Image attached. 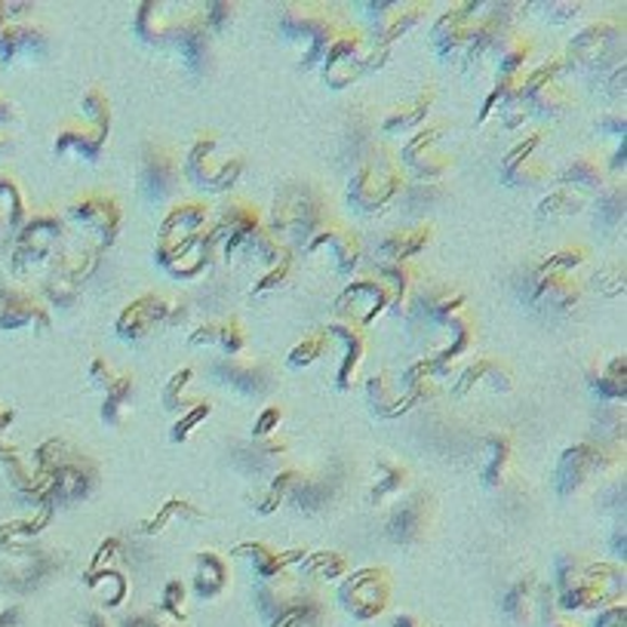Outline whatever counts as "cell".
Here are the masks:
<instances>
[{"label":"cell","mask_w":627,"mask_h":627,"mask_svg":"<svg viewBox=\"0 0 627 627\" xmlns=\"http://www.w3.org/2000/svg\"><path fill=\"white\" fill-rule=\"evenodd\" d=\"M80 114H84V120L92 124V127L108 129V99L102 95V90H90L84 95Z\"/></svg>","instance_id":"17"},{"label":"cell","mask_w":627,"mask_h":627,"mask_svg":"<svg viewBox=\"0 0 627 627\" xmlns=\"http://www.w3.org/2000/svg\"><path fill=\"white\" fill-rule=\"evenodd\" d=\"M391 302H397L394 290L387 286L382 277H369V280H357V283H350L348 293L342 295L338 311L348 314L350 320H360V308H367V311H363V323H369V320L382 311L385 305H391Z\"/></svg>","instance_id":"6"},{"label":"cell","mask_w":627,"mask_h":627,"mask_svg":"<svg viewBox=\"0 0 627 627\" xmlns=\"http://www.w3.org/2000/svg\"><path fill=\"white\" fill-rule=\"evenodd\" d=\"M330 348V338L323 335V332H317V335H308L305 342H298L290 354V367H311L314 360H320L323 357V350Z\"/></svg>","instance_id":"16"},{"label":"cell","mask_w":627,"mask_h":627,"mask_svg":"<svg viewBox=\"0 0 627 627\" xmlns=\"http://www.w3.org/2000/svg\"><path fill=\"white\" fill-rule=\"evenodd\" d=\"M400 182H404L400 166H394L391 161L387 164H367L350 182L348 203L360 213H375L397 194Z\"/></svg>","instance_id":"2"},{"label":"cell","mask_w":627,"mask_h":627,"mask_svg":"<svg viewBox=\"0 0 627 627\" xmlns=\"http://www.w3.org/2000/svg\"><path fill=\"white\" fill-rule=\"evenodd\" d=\"M603 172H600V166L593 157H581V161H575V164L563 172V182L566 184H588V188H597V184L603 182L600 179Z\"/></svg>","instance_id":"18"},{"label":"cell","mask_w":627,"mask_h":627,"mask_svg":"<svg viewBox=\"0 0 627 627\" xmlns=\"http://www.w3.org/2000/svg\"><path fill=\"white\" fill-rule=\"evenodd\" d=\"M618 43H625V35L618 28H606V25H590L588 31L575 37L570 47V59L581 68H603L606 62H615Z\"/></svg>","instance_id":"5"},{"label":"cell","mask_w":627,"mask_h":627,"mask_svg":"<svg viewBox=\"0 0 627 627\" xmlns=\"http://www.w3.org/2000/svg\"><path fill=\"white\" fill-rule=\"evenodd\" d=\"M203 225H206V203H179L169 209L164 228H161V240L179 243V240L197 238Z\"/></svg>","instance_id":"11"},{"label":"cell","mask_w":627,"mask_h":627,"mask_svg":"<svg viewBox=\"0 0 627 627\" xmlns=\"http://www.w3.org/2000/svg\"><path fill=\"white\" fill-rule=\"evenodd\" d=\"M578 209H581V197L572 194L570 188H563V191H553L551 197L545 201L541 216H572V213H578Z\"/></svg>","instance_id":"19"},{"label":"cell","mask_w":627,"mask_h":627,"mask_svg":"<svg viewBox=\"0 0 627 627\" xmlns=\"http://www.w3.org/2000/svg\"><path fill=\"white\" fill-rule=\"evenodd\" d=\"M142 194L148 201L164 203L176 194L179 188V164L176 157H169V151H151L142 164Z\"/></svg>","instance_id":"7"},{"label":"cell","mask_w":627,"mask_h":627,"mask_svg":"<svg viewBox=\"0 0 627 627\" xmlns=\"http://www.w3.org/2000/svg\"><path fill=\"white\" fill-rule=\"evenodd\" d=\"M335 332L348 342V357H345V363L338 369V387H348L354 372H357V360L363 354V335H360L357 327H345V323H335Z\"/></svg>","instance_id":"15"},{"label":"cell","mask_w":627,"mask_h":627,"mask_svg":"<svg viewBox=\"0 0 627 627\" xmlns=\"http://www.w3.org/2000/svg\"><path fill=\"white\" fill-rule=\"evenodd\" d=\"M194 345H216V348L228 350V354H238L246 345V332L238 320H225V323H206L203 330L194 332L191 338Z\"/></svg>","instance_id":"12"},{"label":"cell","mask_w":627,"mask_h":627,"mask_svg":"<svg viewBox=\"0 0 627 627\" xmlns=\"http://www.w3.org/2000/svg\"><path fill=\"white\" fill-rule=\"evenodd\" d=\"M538 298H545L551 308H566V305L578 302V286L570 274H548L541 280Z\"/></svg>","instance_id":"14"},{"label":"cell","mask_w":627,"mask_h":627,"mask_svg":"<svg viewBox=\"0 0 627 627\" xmlns=\"http://www.w3.org/2000/svg\"><path fill=\"white\" fill-rule=\"evenodd\" d=\"M422 243H427V231H391L382 238V253L391 265H404L406 256H415L422 249Z\"/></svg>","instance_id":"13"},{"label":"cell","mask_w":627,"mask_h":627,"mask_svg":"<svg viewBox=\"0 0 627 627\" xmlns=\"http://www.w3.org/2000/svg\"><path fill=\"white\" fill-rule=\"evenodd\" d=\"M166 317V302L161 295H145V298H139V302H132L124 317L117 320V332H120V338H127V342H139V338H145L148 332L154 330L157 323H164Z\"/></svg>","instance_id":"9"},{"label":"cell","mask_w":627,"mask_h":627,"mask_svg":"<svg viewBox=\"0 0 627 627\" xmlns=\"http://www.w3.org/2000/svg\"><path fill=\"white\" fill-rule=\"evenodd\" d=\"M600 394L612 397V400H622L625 397V360H612L609 372L600 375Z\"/></svg>","instance_id":"20"},{"label":"cell","mask_w":627,"mask_h":627,"mask_svg":"<svg viewBox=\"0 0 627 627\" xmlns=\"http://www.w3.org/2000/svg\"><path fill=\"white\" fill-rule=\"evenodd\" d=\"M108 139V129L92 127V124H74L59 132V151L62 157H80V161H95L99 151Z\"/></svg>","instance_id":"10"},{"label":"cell","mask_w":627,"mask_h":627,"mask_svg":"<svg viewBox=\"0 0 627 627\" xmlns=\"http://www.w3.org/2000/svg\"><path fill=\"white\" fill-rule=\"evenodd\" d=\"M90 382L95 387H108L114 379H111V367L108 360H102V357H95L92 360V369H90Z\"/></svg>","instance_id":"21"},{"label":"cell","mask_w":627,"mask_h":627,"mask_svg":"<svg viewBox=\"0 0 627 627\" xmlns=\"http://www.w3.org/2000/svg\"><path fill=\"white\" fill-rule=\"evenodd\" d=\"M240 169H243V164H240L238 157L216 164V139L213 136H201L194 142V148L188 151V157H184V176L194 184L206 188V191L231 188V184L238 182Z\"/></svg>","instance_id":"1"},{"label":"cell","mask_w":627,"mask_h":627,"mask_svg":"<svg viewBox=\"0 0 627 627\" xmlns=\"http://www.w3.org/2000/svg\"><path fill=\"white\" fill-rule=\"evenodd\" d=\"M308 256L323 258L330 268L348 274L350 268L357 265V258H360V238H357L350 228L332 225L327 231H317V234H314L311 246H308Z\"/></svg>","instance_id":"4"},{"label":"cell","mask_w":627,"mask_h":627,"mask_svg":"<svg viewBox=\"0 0 627 627\" xmlns=\"http://www.w3.org/2000/svg\"><path fill=\"white\" fill-rule=\"evenodd\" d=\"M345 606L354 612V615H372L379 609L385 606L387 600V578L382 570H363V575H354L345 590Z\"/></svg>","instance_id":"8"},{"label":"cell","mask_w":627,"mask_h":627,"mask_svg":"<svg viewBox=\"0 0 627 627\" xmlns=\"http://www.w3.org/2000/svg\"><path fill=\"white\" fill-rule=\"evenodd\" d=\"M72 219L99 240L102 246H108L111 240L117 238L120 231V206L111 194H102V191H92V194H84L80 201L72 206Z\"/></svg>","instance_id":"3"}]
</instances>
